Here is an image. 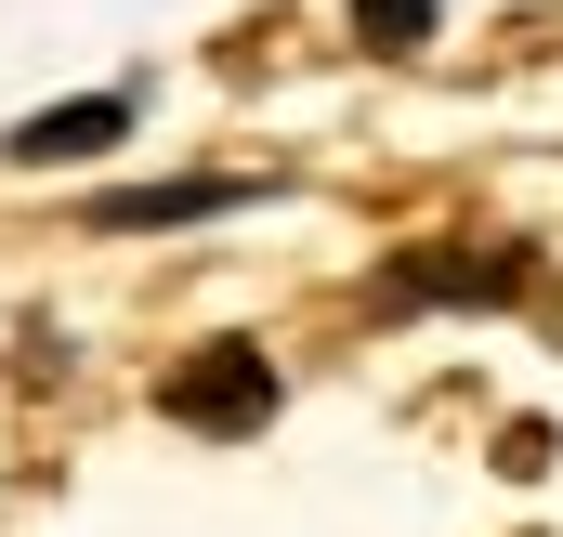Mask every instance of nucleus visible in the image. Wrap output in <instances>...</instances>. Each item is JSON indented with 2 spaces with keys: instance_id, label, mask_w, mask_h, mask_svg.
<instances>
[{
  "instance_id": "1",
  "label": "nucleus",
  "mask_w": 563,
  "mask_h": 537,
  "mask_svg": "<svg viewBox=\"0 0 563 537\" xmlns=\"http://www.w3.org/2000/svg\"><path fill=\"white\" fill-rule=\"evenodd\" d=\"M157 406H170L184 432H223V446H236V432L276 419V354H263V341H197V354L157 381Z\"/></svg>"
},
{
  "instance_id": "2",
  "label": "nucleus",
  "mask_w": 563,
  "mask_h": 537,
  "mask_svg": "<svg viewBox=\"0 0 563 537\" xmlns=\"http://www.w3.org/2000/svg\"><path fill=\"white\" fill-rule=\"evenodd\" d=\"M263 184L250 171H184V184H119V197H92V223L106 237H157V223H210V210H250Z\"/></svg>"
},
{
  "instance_id": "3",
  "label": "nucleus",
  "mask_w": 563,
  "mask_h": 537,
  "mask_svg": "<svg viewBox=\"0 0 563 537\" xmlns=\"http://www.w3.org/2000/svg\"><path fill=\"white\" fill-rule=\"evenodd\" d=\"M119 132H132V92H79V106L13 119V157H26V171H66V157H106Z\"/></svg>"
},
{
  "instance_id": "4",
  "label": "nucleus",
  "mask_w": 563,
  "mask_h": 537,
  "mask_svg": "<svg viewBox=\"0 0 563 537\" xmlns=\"http://www.w3.org/2000/svg\"><path fill=\"white\" fill-rule=\"evenodd\" d=\"M354 40H367V53H420V40H432V0H354Z\"/></svg>"
}]
</instances>
